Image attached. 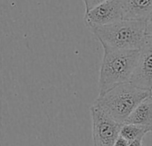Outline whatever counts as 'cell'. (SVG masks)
I'll list each match as a JSON object with an SVG mask.
<instances>
[{
	"mask_svg": "<svg viewBox=\"0 0 152 146\" xmlns=\"http://www.w3.org/2000/svg\"><path fill=\"white\" fill-rule=\"evenodd\" d=\"M101 43L103 49H140L146 40V22L122 20L90 29Z\"/></svg>",
	"mask_w": 152,
	"mask_h": 146,
	"instance_id": "cell-1",
	"label": "cell"
},
{
	"mask_svg": "<svg viewBox=\"0 0 152 146\" xmlns=\"http://www.w3.org/2000/svg\"><path fill=\"white\" fill-rule=\"evenodd\" d=\"M139 55L140 49H104L99 79V96L105 94L120 84L130 83Z\"/></svg>",
	"mask_w": 152,
	"mask_h": 146,
	"instance_id": "cell-2",
	"label": "cell"
},
{
	"mask_svg": "<svg viewBox=\"0 0 152 146\" xmlns=\"http://www.w3.org/2000/svg\"><path fill=\"white\" fill-rule=\"evenodd\" d=\"M148 96H150V91L140 89L131 83H125L99 96L93 105L123 125L134 109Z\"/></svg>",
	"mask_w": 152,
	"mask_h": 146,
	"instance_id": "cell-3",
	"label": "cell"
},
{
	"mask_svg": "<svg viewBox=\"0 0 152 146\" xmlns=\"http://www.w3.org/2000/svg\"><path fill=\"white\" fill-rule=\"evenodd\" d=\"M93 146H114L120 135L122 124L111 118L97 106L91 107Z\"/></svg>",
	"mask_w": 152,
	"mask_h": 146,
	"instance_id": "cell-4",
	"label": "cell"
},
{
	"mask_svg": "<svg viewBox=\"0 0 152 146\" xmlns=\"http://www.w3.org/2000/svg\"><path fill=\"white\" fill-rule=\"evenodd\" d=\"M123 20L121 0H107L90 11L85 12L84 23L91 29L104 26Z\"/></svg>",
	"mask_w": 152,
	"mask_h": 146,
	"instance_id": "cell-5",
	"label": "cell"
},
{
	"mask_svg": "<svg viewBox=\"0 0 152 146\" xmlns=\"http://www.w3.org/2000/svg\"><path fill=\"white\" fill-rule=\"evenodd\" d=\"M130 83L143 90L152 89V38L147 36L140 48V55Z\"/></svg>",
	"mask_w": 152,
	"mask_h": 146,
	"instance_id": "cell-6",
	"label": "cell"
},
{
	"mask_svg": "<svg viewBox=\"0 0 152 146\" xmlns=\"http://www.w3.org/2000/svg\"><path fill=\"white\" fill-rule=\"evenodd\" d=\"M123 20L146 22L152 13V0H121Z\"/></svg>",
	"mask_w": 152,
	"mask_h": 146,
	"instance_id": "cell-7",
	"label": "cell"
},
{
	"mask_svg": "<svg viewBox=\"0 0 152 146\" xmlns=\"http://www.w3.org/2000/svg\"><path fill=\"white\" fill-rule=\"evenodd\" d=\"M124 124H134L152 131V97L148 96L143 100Z\"/></svg>",
	"mask_w": 152,
	"mask_h": 146,
	"instance_id": "cell-8",
	"label": "cell"
},
{
	"mask_svg": "<svg viewBox=\"0 0 152 146\" xmlns=\"http://www.w3.org/2000/svg\"><path fill=\"white\" fill-rule=\"evenodd\" d=\"M148 132L151 131L146 127L138 125L123 124L120 129V135L130 142L138 139H143L144 135Z\"/></svg>",
	"mask_w": 152,
	"mask_h": 146,
	"instance_id": "cell-9",
	"label": "cell"
},
{
	"mask_svg": "<svg viewBox=\"0 0 152 146\" xmlns=\"http://www.w3.org/2000/svg\"><path fill=\"white\" fill-rule=\"evenodd\" d=\"M107 1V0H83V2L84 3L85 6V12L90 11L91 9L94 8L98 5Z\"/></svg>",
	"mask_w": 152,
	"mask_h": 146,
	"instance_id": "cell-10",
	"label": "cell"
},
{
	"mask_svg": "<svg viewBox=\"0 0 152 146\" xmlns=\"http://www.w3.org/2000/svg\"><path fill=\"white\" fill-rule=\"evenodd\" d=\"M146 35L152 38V13L146 21Z\"/></svg>",
	"mask_w": 152,
	"mask_h": 146,
	"instance_id": "cell-11",
	"label": "cell"
},
{
	"mask_svg": "<svg viewBox=\"0 0 152 146\" xmlns=\"http://www.w3.org/2000/svg\"><path fill=\"white\" fill-rule=\"evenodd\" d=\"M114 146H129V142L127 140H125L124 138H123L121 135H119V137L115 141Z\"/></svg>",
	"mask_w": 152,
	"mask_h": 146,
	"instance_id": "cell-12",
	"label": "cell"
},
{
	"mask_svg": "<svg viewBox=\"0 0 152 146\" xmlns=\"http://www.w3.org/2000/svg\"><path fill=\"white\" fill-rule=\"evenodd\" d=\"M129 146H143L142 145V139H138L129 142Z\"/></svg>",
	"mask_w": 152,
	"mask_h": 146,
	"instance_id": "cell-13",
	"label": "cell"
},
{
	"mask_svg": "<svg viewBox=\"0 0 152 146\" xmlns=\"http://www.w3.org/2000/svg\"><path fill=\"white\" fill-rule=\"evenodd\" d=\"M150 96L152 97V89H151V91H150Z\"/></svg>",
	"mask_w": 152,
	"mask_h": 146,
	"instance_id": "cell-14",
	"label": "cell"
},
{
	"mask_svg": "<svg viewBox=\"0 0 152 146\" xmlns=\"http://www.w3.org/2000/svg\"><path fill=\"white\" fill-rule=\"evenodd\" d=\"M151 132H152V131H151Z\"/></svg>",
	"mask_w": 152,
	"mask_h": 146,
	"instance_id": "cell-15",
	"label": "cell"
}]
</instances>
